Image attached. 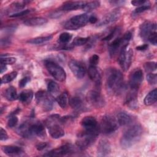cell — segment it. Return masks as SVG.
I'll return each instance as SVG.
<instances>
[{
    "instance_id": "cell-1",
    "label": "cell",
    "mask_w": 157,
    "mask_h": 157,
    "mask_svg": "<svg viewBox=\"0 0 157 157\" xmlns=\"http://www.w3.org/2000/svg\"><path fill=\"white\" fill-rule=\"evenodd\" d=\"M107 88L114 94L120 93L124 88L123 75L121 72L115 68L107 70L106 73Z\"/></svg>"
},
{
    "instance_id": "cell-2",
    "label": "cell",
    "mask_w": 157,
    "mask_h": 157,
    "mask_svg": "<svg viewBox=\"0 0 157 157\" xmlns=\"http://www.w3.org/2000/svg\"><path fill=\"white\" fill-rule=\"evenodd\" d=\"M143 132L140 125L136 124L128 128L120 139V145L124 149H128L137 143Z\"/></svg>"
},
{
    "instance_id": "cell-3",
    "label": "cell",
    "mask_w": 157,
    "mask_h": 157,
    "mask_svg": "<svg viewBox=\"0 0 157 157\" xmlns=\"http://www.w3.org/2000/svg\"><path fill=\"white\" fill-rule=\"evenodd\" d=\"M140 36L142 39L150 42L154 45H156L157 33L156 25L155 23L146 21L140 26Z\"/></svg>"
},
{
    "instance_id": "cell-4",
    "label": "cell",
    "mask_w": 157,
    "mask_h": 157,
    "mask_svg": "<svg viewBox=\"0 0 157 157\" xmlns=\"http://www.w3.org/2000/svg\"><path fill=\"white\" fill-rule=\"evenodd\" d=\"M60 119L59 115H52L46 120V125L48 128L49 133L52 138L59 139L64 136V131L58 121Z\"/></svg>"
},
{
    "instance_id": "cell-5",
    "label": "cell",
    "mask_w": 157,
    "mask_h": 157,
    "mask_svg": "<svg viewBox=\"0 0 157 157\" xmlns=\"http://www.w3.org/2000/svg\"><path fill=\"white\" fill-rule=\"evenodd\" d=\"M119 124L116 118L110 115H105L101 118L99 125L100 132L105 135L112 134L118 128Z\"/></svg>"
},
{
    "instance_id": "cell-6",
    "label": "cell",
    "mask_w": 157,
    "mask_h": 157,
    "mask_svg": "<svg viewBox=\"0 0 157 157\" xmlns=\"http://www.w3.org/2000/svg\"><path fill=\"white\" fill-rule=\"evenodd\" d=\"M99 134L83 131L77 135L76 145L80 150H85L94 143Z\"/></svg>"
},
{
    "instance_id": "cell-7",
    "label": "cell",
    "mask_w": 157,
    "mask_h": 157,
    "mask_svg": "<svg viewBox=\"0 0 157 157\" xmlns=\"http://www.w3.org/2000/svg\"><path fill=\"white\" fill-rule=\"evenodd\" d=\"M45 66L50 75L59 82H64L66 78V74L64 69L57 63L51 60H47Z\"/></svg>"
},
{
    "instance_id": "cell-8",
    "label": "cell",
    "mask_w": 157,
    "mask_h": 157,
    "mask_svg": "<svg viewBox=\"0 0 157 157\" xmlns=\"http://www.w3.org/2000/svg\"><path fill=\"white\" fill-rule=\"evenodd\" d=\"M132 34L131 32H126L122 37H117L109 45V52L111 57H113L119 49H121L125 45H128V43L131 40Z\"/></svg>"
},
{
    "instance_id": "cell-9",
    "label": "cell",
    "mask_w": 157,
    "mask_h": 157,
    "mask_svg": "<svg viewBox=\"0 0 157 157\" xmlns=\"http://www.w3.org/2000/svg\"><path fill=\"white\" fill-rule=\"evenodd\" d=\"M36 100L44 111H50L52 109L53 105V97L45 91L40 90L37 91L36 94Z\"/></svg>"
},
{
    "instance_id": "cell-10",
    "label": "cell",
    "mask_w": 157,
    "mask_h": 157,
    "mask_svg": "<svg viewBox=\"0 0 157 157\" xmlns=\"http://www.w3.org/2000/svg\"><path fill=\"white\" fill-rule=\"evenodd\" d=\"M132 50L131 48H128V45H125L120 49L118 61L120 66L124 71L129 69L132 63Z\"/></svg>"
},
{
    "instance_id": "cell-11",
    "label": "cell",
    "mask_w": 157,
    "mask_h": 157,
    "mask_svg": "<svg viewBox=\"0 0 157 157\" xmlns=\"http://www.w3.org/2000/svg\"><path fill=\"white\" fill-rule=\"evenodd\" d=\"M89 16L86 13L75 15L71 18L64 24V28L67 29L76 30L88 22Z\"/></svg>"
},
{
    "instance_id": "cell-12",
    "label": "cell",
    "mask_w": 157,
    "mask_h": 157,
    "mask_svg": "<svg viewBox=\"0 0 157 157\" xmlns=\"http://www.w3.org/2000/svg\"><path fill=\"white\" fill-rule=\"evenodd\" d=\"M81 125L85 131L99 134L100 129L96 119L92 116H86L81 120Z\"/></svg>"
},
{
    "instance_id": "cell-13",
    "label": "cell",
    "mask_w": 157,
    "mask_h": 157,
    "mask_svg": "<svg viewBox=\"0 0 157 157\" xmlns=\"http://www.w3.org/2000/svg\"><path fill=\"white\" fill-rule=\"evenodd\" d=\"M75 148L71 144H65L59 147L55 148L47 153L44 154L45 156H63L70 155L75 152Z\"/></svg>"
},
{
    "instance_id": "cell-14",
    "label": "cell",
    "mask_w": 157,
    "mask_h": 157,
    "mask_svg": "<svg viewBox=\"0 0 157 157\" xmlns=\"http://www.w3.org/2000/svg\"><path fill=\"white\" fill-rule=\"evenodd\" d=\"M72 74L78 79L82 78L86 73V67L81 61L72 59L68 64Z\"/></svg>"
},
{
    "instance_id": "cell-15",
    "label": "cell",
    "mask_w": 157,
    "mask_h": 157,
    "mask_svg": "<svg viewBox=\"0 0 157 157\" xmlns=\"http://www.w3.org/2000/svg\"><path fill=\"white\" fill-rule=\"evenodd\" d=\"M143 72L141 69H136L130 75L129 86L130 90L138 91V89L143 80Z\"/></svg>"
},
{
    "instance_id": "cell-16",
    "label": "cell",
    "mask_w": 157,
    "mask_h": 157,
    "mask_svg": "<svg viewBox=\"0 0 157 157\" xmlns=\"http://www.w3.org/2000/svg\"><path fill=\"white\" fill-rule=\"evenodd\" d=\"M87 101L96 108L102 107L105 104V100L99 91L91 90L86 94Z\"/></svg>"
},
{
    "instance_id": "cell-17",
    "label": "cell",
    "mask_w": 157,
    "mask_h": 157,
    "mask_svg": "<svg viewBox=\"0 0 157 157\" xmlns=\"http://www.w3.org/2000/svg\"><path fill=\"white\" fill-rule=\"evenodd\" d=\"M120 16L121 11L120 10V9H115L105 15L99 22V25L102 26L114 23L120 18Z\"/></svg>"
},
{
    "instance_id": "cell-18",
    "label": "cell",
    "mask_w": 157,
    "mask_h": 157,
    "mask_svg": "<svg viewBox=\"0 0 157 157\" xmlns=\"http://www.w3.org/2000/svg\"><path fill=\"white\" fill-rule=\"evenodd\" d=\"M111 152V145L106 139L99 140L97 147V155L98 156H108Z\"/></svg>"
},
{
    "instance_id": "cell-19",
    "label": "cell",
    "mask_w": 157,
    "mask_h": 157,
    "mask_svg": "<svg viewBox=\"0 0 157 157\" xmlns=\"http://www.w3.org/2000/svg\"><path fill=\"white\" fill-rule=\"evenodd\" d=\"M30 130L33 136H37L40 138H44L46 136L45 128L43 124L39 121L30 124Z\"/></svg>"
},
{
    "instance_id": "cell-20",
    "label": "cell",
    "mask_w": 157,
    "mask_h": 157,
    "mask_svg": "<svg viewBox=\"0 0 157 157\" xmlns=\"http://www.w3.org/2000/svg\"><path fill=\"white\" fill-rule=\"evenodd\" d=\"M86 2L85 1H67L64 2L61 7V10L72 11L83 9Z\"/></svg>"
},
{
    "instance_id": "cell-21",
    "label": "cell",
    "mask_w": 157,
    "mask_h": 157,
    "mask_svg": "<svg viewBox=\"0 0 157 157\" xmlns=\"http://www.w3.org/2000/svg\"><path fill=\"white\" fill-rule=\"evenodd\" d=\"M88 75L90 78L95 83L98 87L101 85V77L96 66H90L88 69Z\"/></svg>"
},
{
    "instance_id": "cell-22",
    "label": "cell",
    "mask_w": 157,
    "mask_h": 157,
    "mask_svg": "<svg viewBox=\"0 0 157 157\" xmlns=\"http://www.w3.org/2000/svg\"><path fill=\"white\" fill-rule=\"evenodd\" d=\"M2 150L5 154L10 156H19L21 155L24 152V150L22 148L14 145L3 146L2 147Z\"/></svg>"
},
{
    "instance_id": "cell-23",
    "label": "cell",
    "mask_w": 157,
    "mask_h": 157,
    "mask_svg": "<svg viewBox=\"0 0 157 157\" xmlns=\"http://www.w3.org/2000/svg\"><path fill=\"white\" fill-rule=\"evenodd\" d=\"M137 91L130 90L128 93L126 98V104L131 109H136L137 107Z\"/></svg>"
},
{
    "instance_id": "cell-24",
    "label": "cell",
    "mask_w": 157,
    "mask_h": 157,
    "mask_svg": "<svg viewBox=\"0 0 157 157\" xmlns=\"http://www.w3.org/2000/svg\"><path fill=\"white\" fill-rule=\"evenodd\" d=\"M117 121L119 126H126L132 121V117L125 112H120L117 115Z\"/></svg>"
},
{
    "instance_id": "cell-25",
    "label": "cell",
    "mask_w": 157,
    "mask_h": 157,
    "mask_svg": "<svg viewBox=\"0 0 157 157\" xmlns=\"http://www.w3.org/2000/svg\"><path fill=\"white\" fill-rule=\"evenodd\" d=\"M47 23V20L42 17H34L25 20L23 23L28 26H38L45 25Z\"/></svg>"
},
{
    "instance_id": "cell-26",
    "label": "cell",
    "mask_w": 157,
    "mask_h": 157,
    "mask_svg": "<svg viewBox=\"0 0 157 157\" xmlns=\"http://www.w3.org/2000/svg\"><path fill=\"white\" fill-rule=\"evenodd\" d=\"M33 98V92L31 90H25L20 93L18 96L19 100L23 104H29Z\"/></svg>"
},
{
    "instance_id": "cell-27",
    "label": "cell",
    "mask_w": 157,
    "mask_h": 157,
    "mask_svg": "<svg viewBox=\"0 0 157 157\" xmlns=\"http://www.w3.org/2000/svg\"><path fill=\"white\" fill-rule=\"evenodd\" d=\"M17 133L23 137L29 138L33 134L30 130V124L27 123H23L21 124L17 130Z\"/></svg>"
},
{
    "instance_id": "cell-28",
    "label": "cell",
    "mask_w": 157,
    "mask_h": 157,
    "mask_svg": "<svg viewBox=\"0 0 157 157\" xmlns=\"http://www.w3.org/2000/svg\"><path fill=\"white\" fill-rule=\"evenodd\" d=\"M4 95V97L8 101H15L17 98H18L17 90H16L15 88L12 86H9V88H7L6 90Z\"/></svg>"
},
{
    "instance_id": "cell-29",
    "label": "cell",
    "mask_w": 157,
    "mask_h": 157,
    "mask_svg": "<svg viewBox=\"0 0 157 157\" xmlns=\"http://www.w3.org/2000/svg\"><path fill=\"white\" fill-rule=\"evenodd\" d=\"M157 99V90L155 88L150 91L144 98V104L146 105H150L154 104Z\"/></svg>"
},
{
    "instance_id": "cell-30",
    "label": "cell",
    "mask_w": 157,
    "mask_h": 157,
    "mask_svg": "<svg viewBox=\"0 0 157 157\" xmlns=\"http://www.w3.org/2000/svg\"><path fill=\"white\" fill-rule=\"evenodd\" d=\"M71 107L75 110H80L83 107V102L82 99L78 96H74L69 101Z\"/></svg>"
},
{
    "instance_id": "cell-31",
    "label": "cell",
    "mask_w": 157,
    "mask_h": 157,
    "mask_svg": "<svg viewBox=\"0 0 157 157\" xmlns=\"http://www.w3.org/2000/svg\"><path fill=\"white\" fill-rule=\"evenodd\" d=\"M58 105L63 109L66 107L68 103V96L67 93L64 92L57 96L56 99Z\"/></svg>"
},
{
    "instance_id": "cell-32",
    "label": "cell",
    "mask_w": 157,
    "mask_h": 157,
    "mask_svg": "<svg viewBox=\"0 0 157 157\" xmlns=\"http://www.w3.org/2000/svg\"><path fill=\"white\" fill-rule=\"evenodd\" d=\"M52 39V36H43V37H38L36 38L31 39L28 41V43L32 44H42L44 43H45L49 40H50Z\"/></svg>"
},
{
    "instance_id": "cell-33",
    "label": "cell",
    "mask_w": 157,
    "mask_h": 157,
    "mask_svg": "<svg viewBox=\"0 0 157 157\" xmlns=\"http://www.w3.org/2000/svg\"><path fill=\"white\" fill-rule=\"evenodd\" d=\"M47 89L48 93L53 94H56L59 91V86L58 83L51 80L47 82Z\"/></svg>"
},
{
    "instance_id": "cell-34",
    "label": "cell",
    "mask_w": 157,
    "mask_h": 157,
    "mask_svg": "<svg viewBox=\"0 0 157 157\" xmlns=\"http://www.w3.org/2000/svg\"><path fill=\"white\" fill-rule=\"evenodd\" d=\"M100 6V2L98 1H90L88 2L85 3V6L83 7V10L85 12H91L94 9L98 8Z\"/></svg>"
},
{
    "instance_id": "cell-35",
    "label": "cell",
    "mask_w": 157,
    "mask_h": 157,
    "mask_svg": "<svg viewBox=\"0 0 157 157\" xmlns=\"http://www.w3.org/2000/svg\"><path fill=\"white\" fill-rule=\"evenodd\" d=\"M17 76V72L13 71L10 73L4 75L1 78V83H7L12 82Z\"/></svg>"
},
{
    "instance_id": "cell-36",
    "label": "cell",
    "mask_w": 157,
    "mask_h": 157,
    "mask_svg": "<svg viewBox=\"0 0 157 157\" xmlns=\"http://www.w3.org/2000/svg\"><path fill=\"white\" fill-rule=\"evenodd\" d=\"M89 40H90V37H77L74 39L72 43V45L73 46H82L86 44Z\"/></svg>"
},
{
    "instance_id": "cell-37",
    "label": "cell",
    "mask_w": 157,
    "mask_h": 157,
    "mask_svg": "<svg viewBox=\"0 0 157 157\" xmlns=\"http://www.w3.org/2000/svg\"><path fill=\"white\" fill-rule=\"evenodd\" d=\"M144 69L146 72L151 73L156 69V63L154 61H150L145 63L144 64Z\"/></svg>"
},
{
    "instance_id": "cell-38",
    "label": "cell",
    "mask_w": 157,
    "mask_h": 157,
    "mask_svg": "<svg viewBox=\"0 0 157 157\" xmlns=\"http://www.w3.org/2000/svg\"><path fill=\"white\" fill-rule=\"evenodd\" d=\"M72 35L68 33H63L60 34L59 37V40L60 42H61L62 44H67V42H69L71 39H72Z\"/></svg>"
},
{
    "instance_id": "cell-39",
    "label": "cell",
    "mask_w": 157,
    "mask_h": 157,
    "mask_svg": "<svg viewBox=\"0 0 157 157\" xmlns=\"http://www.w3.org/2000/svg\"><path fill=\"white\" fill-rule=\"evenodd\" d=\"M16 58L14 57H7V56H1V64H12L16 62Z\"/></svg>"
},
{
    "instance_id": "cell-40",
    "label": "cell",
    "mask_w": 157,
    "mask_h": 157,
    "mask_svg": "<svg viewBox=\"0 0 157 157\" xmlns=\"http://www.w3.org/2000/svg\"><path fill=\"white\" fill-rule=\"evenodd\" d=\"M18 118L15 115H10V117L9 118L7 121V126L9 128H13L15 127L18 123Z\"/></svg>"
},
{
    "instance_id": "cell-41",
    "label": "cell",
    "mask_w": 157,
    "mask_h": 157,
    "mask_svg": "<svg viewBox=\"0 0 157 157\" xmlns=\"http://www.w3.org/2000/svg\"><path fill=\"white\" fill-rule=\"evenodd\" d=\"M146 78L150 85H156V80H157V76L156 74L148 73L146 76Z\"/></svg>"
},
{
    "instance_id": "cell-42",
    "label": "cell",
    "mask_w": 157,
    "mask_h": 157,
    "mask_svg": "<svg viewBox=\"0 0 157 157\" xmlns=\"http://www.w3.org/2000/svg\"><path fill=\"white\" fill-rule=\"evenodd\" d=\"M150 7V4L149 3V2L148 1L146 4L142 5V6H139L137 9H135L134 10V13L137 14V13H140L148 9H149Z\"/></svg>"
},
{
    "instance_id": "cell-43",
    "label": "cell",
    "mask_w": 157,
    "mask_h": 157,
    "mask_svg": "<svg viewBox=\"0 0 157 157\" xmlns=\"http://www.w3.org/2000/svg\"><path fill=\"white\" fill-rule=\"evenodd\" d=\"M99 61V57L98 55H93L90 58V66H96Z\"/></svg>"
},
{
    "instance_id": "cell-44",
    "label": "cell",
    "mask_w": 157,
    "mask_h": 157,
    "mask_svg": "<svg viewBox=\"0 0 157 157\" xmlns=\"http://www.w3.org/2000/svg\"><path fill=\"white\" fill-rule=\"evenodd\" d=\"M12 7L13 9H17V10H21L23 9L25 7V2L24 1H20V2H14L12 4Z\"/></svg>"
},
{
    "instance_id": "cell-45",
    "label": "cell",
    "mask_w": 157,
    "mask_h": 157,
    "mask_svg": "<svg viewBox=\"0 0 157 157\" xmlns=\"http://www.w3.org/2000/svg\"><path fill=\"white\" fill-rule=\"evenodd\" d=\"M31 12V10L29 9H26V10H23L21 11H20L18 12L13 13L12 15H10V17H21L25 15H27L28 13H29Z\"/></svg>"
},
{
    "instance_id": "cell-46",
    "label": "cell",
    "mask_w": 157,
    "mask_h": 157,
    "mask_svg": "<svg viewBox=\"0 0 157 157\" xmlns=\"http://www.w3.org/2000/svg\"><path fill=\"white\" fill-rule=\"evenodd\" d=\"M9 136L7 133L5 129L2 128H0V140H6L8 139Z\"/></svg>"
},
{
    "instance_id": "cell-47",
    "label": "cell",
    "mask_w": 157,
    "mask_h": 157,
    "mask_svg": "<svg viewBox=\"0 0 157 157\" xmlns=\"http://www.w3.org/2000/svg\"><path fill=\"white\" fill-rule=\"evenodd\" d=\"M30 81V78L29 77H25L19 81V86L23 88L26 86V83Z\"/></svg>"
},
{
    "instance_id": "cell-48",
    "label": "cell",
    "mask_w": 157,
    "mask_h": 157,
    "mask_svg": "<svg viewBox=\"0 0 157 157\" xmlns=\"http://www.w3.org/2000/svg\"><path fill=\"white\" fill-rule=\"evenodd\" d=\"M117 31V29H116V28L113 29L108 35H107L105 37L102 38V40H110V39H112L114 37V36L116 34Z\"/></svg>"
},
{
    "instance_id": "cell-49",
    "label": "cell",
    "mask_w": 157,
    "mask_h": 157,
    "mask_svg": "<svg viewBox=\"0 0 157 157\" xmlns=\"http://www.w3.org/2000/svg\"><path fill=\"white\" fill-rule=\"evenodd\" d=\"M148 1H144V0H135V1H131V4L135 6H142L145 4H146Z\"/></svg>"
},
{
    "instance_id": "cell-50",
    "label": "cell",
    "mask_w": 157,
    "mask_h": 157,
    "mask_svg": "<svg viewBox=\"0 0 157 157\" xmlns=\"http://www.w3.org/2000/svg\"><path fill=\"white\" fill-rule=\"evenodd\" d=\"M10 44V40H9V38H4V39H1V45L2 46H7L9 45Z\"/></svg>"
},
{
    "instance_id": "cell-51",
    "label": "cell",
    "mask_w": 157,
    "mask_h": 157,
    "mask_svg": "<svg viewBox=\"0 0 157 157\" xmlns=\"http://www.w3.org/2000/svg\"><path fill=\"white\" fill-rule=\"evenodd\" d=\"M47 146V144L46 142H41V143H39L36 145V148L39 151H41V150H44Z\"/></svg>"
},
{
    "instance_id": "cell-52",
    "label": "cell",
    "mask_w": 157,
    "mask_h": 157,
    "mask_svg": "<svg viewBox=\"0 0 157 157\" xmlns=\"http://www.w3.org/2000/svg\"><path fill=\"white\" fill-rule=\"evenodd\" d=\"M109 2L114 6H120L123 5L125 2L124 1H110Z\"/></svg>"
},
{
    "instance_id": "cell-53",
    "label": "cell",
    "mask_w": 157,
    "mask_h": 157,
    "mask_svg": "<svg viewBox=\"0 0 157 157\" xmlns=\"http://www.w3.org/2000/svg\"><path fill=\"white\" fill-rule=\"evenodd\" d=\"M148 44H143V45H139L138 47H136V49L137 50H140V51H144V50H145L148 48Z\"/></svg>"
},
{
    "instance_id": "cell-54",
    "label": "cell",
    "mask_w": 157,
    "mask_h": 157,
    "mask_svg": "<svg viewBox=\"0 0 157 157\" xmlns=\"http://www.w3.org/2000/svg\"><path fill=\"white\" fill-rule=\"evenodd\" d=\"M97 21H98V19H97V18H96L95 16H94V15H92V16H90V17H89L88 21H89V22H90L91 23H92V24H94V23H96Z\"/></svg>"
},
{
    "instance_id": "cell-55",
    "label": "cell",
    "mask_w": 157,
    "mask_h": 157,
    "mask_svg": "<svg viewBox=\"0 0 157 157\" xmlns=\"http://www.w3.org/2000/svg\"><path fill=\"white\" fill-rule=\"evenodd\" d=\"M7 70V67L5 64H1V67H0V71H1V74H2L4 72H5Z\"/></svg>"
}]
</instances>
